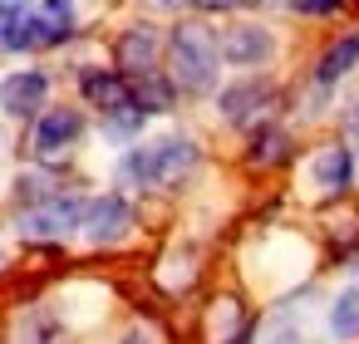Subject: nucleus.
<instances>
[{
    "label": "nucleus",
    "instance_id": "nucleus-1",
    "mask_svg": "<svg viewBox=\"0 0 359 344\" xmlns=\"http://www.w3.org/2000/svg\"><path fill=\"white\" fill-rule=\"evenodd\" d=\"M168 60H172V84L182 94H207L217 84L222 45L207 25H177L172 40H168Z\"/></svg>",
    "mask_w": 359,
    "mask_h": 344
},
{
    "label": "nucleus",
    "instance_id": "nucleus-2",
    "mask_svg": "<svg viewBox=\"0 0 359 344\" xmlns=\"http://www.w3.org/2000/svg\"><path fill=\"white\" fill-rule=\"evenodd\" d=\"M197 167V143L172 133V138H158V143H143L123 158V177L133 187H172L182 182L187 172Z\"/></svg>",
    "mask_w": 359,
    "mask_h": 344
},
{
    "label": "nucleus",
    "instance_id": "nucleus-3",
    "mask_svg": "<svg viewBox=\"0 0 359 344\" xmlns=\"http://www.w3.org/2000/svg\"><path fill=\"white\" fill-rule=\"evenodd\" d=\"M74 30V0H45L40 11H30L15 30L0 35L6 50H40V45H60Z\"/></svg>",
    "mask_w": 359,
    "mask_h": 344
},
{
    "label": "nucleus",
    "instance_id": "nucleus-4",
    "mask_svg": "<svg viewBox=\"0 0 359 344\" xmlns=\"http://www.w3.org/2000/svg\"><path fill=\"white\" fill-rule=\"evenodd\" d=\"M84 207H89V202H79V197H50V202H40V207H30V212L20 216V231H25L30 241L69 236L74 226H84Z\"/></svg>",
    "mask_w": 359,
    "mask_h": 344
},
{
    "label": "nucleus",
    "instance_id": "nucleus-5",
    "mask_svg": "<svg viewBox=\"0 0 359 344\" xmlns=\"http://www.w3.org/2000/svg\"><path fill=\"white\" fill-rule=\"evenodd\" d=\"M128 226H133V212H128V202H123L118 192L94 197V202L84 207V236H89L94 246H114V241H123Z\"/></svg>",
    "mask_w": 359,
    "mask_h": 344
},
{
    "label": "nucleus",
    "instance_id": "nucleus-6",
    "mask_svg": "<svg viewBox=\"0 0 359 344\" xmlns=\"http://www.w3.org/2000/svg\"><path fill=\"white\" fill-rule=\"evenodd\" d=\"M45 94H50V79L40 69H20V74H6V84H0V109L11 118H35L45 109Z\"/></svg>",
    "mask_w": 359,
    "mask_h": 344
},
{
    "label": "nucleus",
    "instance_id": "nucleus-7",
    "mask_svg": "<svg viewBox=\"0 0 359 344\" xmlns=\"http://www.w3.org/2000/svg\"><path fill=\"white\" fill-rule=\"evenodd\" d=\"M84 133V118L79 109H50L35 128V153L40 158H60L65 148H74V138Z\"/></svg>",
    "mask_w": 359,
    "mask_h": 344
},
{
    "label": "nucleus",
    "instance_id": "nucleus-8",
    "mask_svg": "<svg viewBox=\"0 0 359 344\" xmlns=\"http://www.w3.org/2000/svg\"><path fill=\"white\" fill-rule=\"evenodd\" d=\"M271 50H276V45H271V35H266L261 25H236V30L222 35V60H226V64H241V69L271 60Z\"/></svg>",
    "mask_w": 359,
    "mask_h": 344
},
{
    "label": "nucleus",
    "instance_id": "nucleus-9",
    "mask_svg": "<svg viewBox=\"0 0 359 344\" xmlns=\"http://www.w3.org/2000/svg\"><path fill=\"white\" fill-rule=\"evenodd\" d=\"M153 60H158V30H148V25L123 30V40H118V69L128 79H138V74L153 69Z\"/></svg>",
    "mask_w": 359,
    "mask_h": 344
},
{
    "label": "nucleus",
    "instance_id": "nucleus-10",
    "mask_svg": "<svg viewBox=\"0 0 359 344\" xmlns=\"http://www.w3.org/2000/svg\"><path fill=\"white\" fill-rule=\"evenodd\" d=\"M266 104H271V89H266L261 79H241V84L222 89V113H226L231 123H251Z\"/></svg>",
    "mask_w": 359,
    "mask_h": 344
},
{
    "label": "nucleus",
    "instance_id": "nucleus-11",
    "mask_svg": "<svg viewBox=\"0 0 359 344\" xmlns=\"http://www.w3.org/2000/svg\"><path fill=\"white\" fill-rule=\"evenodd\" d=\"M310 172H315V187L334 197V192H344L354 182V158H349V148L334 143V148H320V158L310 163Z\"/></svg>",
    "mask_w": 359,
    "mask_h": 344
},
{
    "label": "nucleus",
    "instance_id": "nucleus-12",
    "mask_svg": "<svg viewBox=\"0 0 359 344\" xmlns=\"http://www.w3.org/2000/svg\"><path fill=\"white\" fill-rule=\"evenodd\" d=\"M330 334L334 339H359V285H344L330 305Z\"/></svg>",
    "mask_w": 359,
    "mask_h": 344
},
{
    "label": "nucleus",
    "instance_id": "nucleus-13",
    "mask_svg": "<svg viewBox=\"0 0 359 344\" xmlns=\"http://www.w3.org/2000/svg\"><path fill=\"white\" fill-rule=\"evenodd\" d=\"M354 64H359V35H349V40L330 45V50H325V60H320V69H315V79H320V84H334V79H344Z\"/></svg>",
    "mask_w": 359,
    "mask_h": 344
},
{
    "label": "nucleus",
    "instance_id": "nucleus-14",
    "mask_svg": "<svg viewBox=\"0 0 359 344\" xmlns=\"http://www.w3.org/2000/svg\"><path fill=\"white\" fill-rule=\"evenodd\" d=\"M133 99H138L148 113H168V109H172V89H168V84H163L153 69L133 79Z\"/></svg>",
    "mask_w": 359,
    "mask_h": 344
},
{
    "label": "nucleus",
    "instance_id": "nucleus-15",
    "mask_svg": "<svg viewBox=\"0 0 359 344\" xmlns=\"http://www.w3.org/2000/svg\"><path fill=\"white\" fill-rule=\"evenodd\" d=\"M15 197H20L25 207H40V202H50V197H60V192L50 187V177H35V172H30V177H20Z\"/></svg>",
    "mask_w": 359,
    "mask_h": 344
},
{
    "label": "nucleus",
    "instance_id": "nucleus-16",
    "mask_svg": "<svg viewBox=\"0 0 359 344\" xmlns=\"http://www.w3.org/2000/svg\"><path fill=\"white\" fill-rule=\"evenodd\" d=\"M266 344H310V334L300 324H290V319H276L271 334H266Z\"/></svg>",
    "mask_w": 359,
    "mask_h": 344
},
{
    "label": "nucleus",
    "instance_id": "nucleus-17",
    "mask_svg": "<svg viewBox=\"0 0 359 344\" xmlns=\"http://www.w3.org/2000/svg\"><path fill=\"white\" fill-rule=\"evenodd\" d=\"M25 15H30V0H0V35L15 30Z\"/></svg>",
    "mask_w": 359,
    "mask_h": 344
},
{
    "label": "nucleus",
    "instance_id": "nucleus-18",
    "mask_svg": "<svg viewBox=\"0 0 359 344\" xmlns=\"http://www.w3.org/2000/svg\"><path fill=\"white\" fill-rule=\"evenodd\" d=\"M276 158H285V133H266V138H256V163H276Z\"/></svg>",
    "mask_w": 359,
    "mask_h": 344
},
{
    "label": "nucleus",
    "instance_id": "nucleus-19",
    "mask_svg": "<svg viewBox=\"0 0 359 344\" xmlns=\"http://www.w3.org/2000/svg\"><path fill=\"white\" fill-rule=\"evenodd\" d=\"M290 6H295L300 15H330V11L344 6V0H290Z\"/></svg>",
    "mask_w": 359,
    "mask_h": 344
},
{
    "label": "nucleus",
    "instance_id": "nucleus-20",
    "mask_svg": "<svg viewBox=\"0 0 359 344\" xmlns=\"http://www.w3.org/2000/svg\"><path fill=\"white\" fill-rule=\"evenodd\" d=\"M192 6H197V11H231L236 0H192Z\"/></svg>",
    "mask_w": 359,
    "mask_h": 344
},
{
    "label": "nucleus",
    "instance_id": "nucleus-21",
    "mask_svg": "<svg viewBox=\"0 0 359 344\" xmlns=\"http://www.w3.org/2000/svg\"><path fill=\"white\" fill-rule=\"evenodd\" d=\"M349 143H354V148H359V109H354V113H349Z\"/></svg>",
    "mask_w": 359,
    "mask_h": 344
},
{
    "label": "nucleus",
    "instance_id": "nucleus-22",
    "mask_svg": "<svg viewBox=\"0 0 359 344\" xmlns=\"http://www.w3.org/2000/svg\"><path fill=\"white\" fill-rule=\"evenodd\" d=\"M153 6H177V0H153Z\"/></svg>",
    "mask_w": 359,
    "mask_h": 344
},
{
    "label": "nucleus",
    "instance_id": "nucleus-23",
    "mask_svg": "<svg viewBox=\"0 0 359 344\" xmlns=\"http://www.w3.org/2000/svg\"><path fill=\"white\" fill-rule=\"evenodd\" d=\"M0 261H6V251H0Z\"/></svg>",
    "mask_w": 359,
    "mask_h": 344
}]
</instances>
